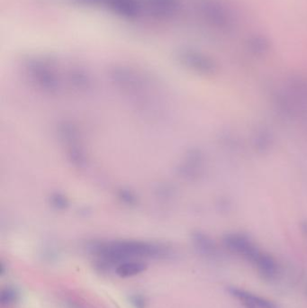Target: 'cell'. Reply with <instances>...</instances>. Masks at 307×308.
<instances>
[{"instance_id":"7","label":"cell","mask_w":307,"mask_h":308,"mask_svg":"<svg viewBox=\"0 0 307 308\" xmlns=\"http://www.w3.org/2000/svg\"><path fill=\"white\" fill-rule=\"evenodd\" d=\"M114 82L120 85L123 89H136L141 85V78L131 68L115 67L111 73Z\"/></svg>"},{"instance_id":"1","label":"cell","mask_w":307,"mask_h":308,"mask_svg":"<svg viewBox=\"0 0 307 308\" xmlns=\"http://www.w3.org/2000/svg\"><path fill=\"white\" fill-rule=\"evenodd\" d=\"M91 250L105 264L125 262L135 258H158L168 252L161 245L138 241L98 242L92 245Z\"/></svg>"},{"instance_id":"9","label":"cell","mask_w":307,"mask_h":308,"mask_svg":"<svg viewBox=\"0 0 307 308\" xmlns=\"http://www.w3.org/2000/svg\"><path fill=\"white\" fill-rule=\"evenodd\" d=\"M254 263L259 275L265 280L271 281L276 279L279 273L278 266L271 256L259 252V255L252 261Z\"/></svg>"},{"instance_id":"2","label":"cell","mask_w":307,"mask_h":308,"mask_svg":"<svg viewBox=\"0 0 307 308\" xmlns=\"http://www.w3.org/2000/svg\"><path fill=\"white\" fill-rule=\"evenodd\" d=\"M27 71L37 87L49 93L57 92L60 89V79L56 71L49 62L34 59L28 62Z\"/></svg>"},{"instance_id":"12","label":"cell","mask_w":307,"mask_h":308,"mask_svg":"<svg viewBox=\"0 0 307 308\" xmlns=\"http://www.w3.org/2000/svg\"><path fill=\"white\" fill-rule=\"evenodd\" d=\"M147 269V266L141 261H125L115 269V273L121 277H133L143 272Z\"/></svg>"},{"instance_id":"14","label":"cell","mask_w":307,"mask_h":308,"mask_svg":"<svg viewBox=\"0 0 307 308\" xmlns=\"http://www.w3.org/2000/svg\"><path fill=\"white\" fill-rule=\"evenodd\" d=\"M71 83L79 89H87L89 87V78L84 72L77 71L73 72L71 75Z\"/></svg>"},{"instance_id":"10","label":"cell","mask_w":307,"mask_h":308,"mask_svg":"<svg viewBox=\"0 0 307 308\" xmlns=\"http://www.w3.org/2000/svg\"><path fill=\"white\" fill-rule=\"evenodd\" d=\"M151 13L161 19H170L178 13L179 0H147Z\"/></svg>"},{"instance_id":"17","label":"cell","mask_w":307,"mask_h":308,"mask_svg":"<svg viewBox=\"0 0 307 308\" xmlns=\"http://www.w3.org/2000/svg\"><path fill=\"white\" fill-rule=\"evenodd\" d=\"M119 198H121L123 202L130 204V205H133L137 201L135 195L128 190H121L119 194Z\"/></svg>"},{"instance_id":"8","label":"cell","mask_w":307,"mask_h":308,"mask_svg":"<svg viewBox=\"0 0 307 308\" xmlns=\"http://www.w3.org/2000/svg\"><path fill=\"white\" fill-rule=\"evenodd\" d=\"M228 291L231 295L240 300L247 308H275V305L270 301L252 294L249 291L237 287H230Z\"/></svg>"},{"instance_id":"13","label":"cell","mask_w":307,"mask_h":308,"mask_svg":"<svg viewBox=\"0 0 307 308\" xmlns=\"http://www.w3.org/2000/svg\"><path fill=\"white\" fill-rule=\"evenodd\" d=\"M248 44L250 50L255 53H264L268 48V41L264 36H252L249 40Z\"/></svg>"},{"instance_id":"16","label":"cell","mask_w":307,"mask_h":308,"mask_svg":"<svg viewBox=\"0 0 307 308\" xmlns=\"http://www.w3.org/2000/svg\"><path fill=\"white\" fill-rule=\"evenodd\" d=\"M51 202L57 209H65L69 206V201L66 197L61 194H54L51 198Z\"/></svg>"},{"instance_id":"6","label":"cell","mask_w":307,"mask_h":308,"mask_svg":"<svg viewBox=\"0 0 307 308\" xmlns=\"http://www.w3.org/2000/svg\"><path fill=\"white\" fill-rule=\"evenodd\" d=\"M105 2L113 13L125 20H135L140 14L138 0H102Z\"/></svg>"},{"instance_id":"11","label":"cell","mask_w":307,"mask_h":308,"mask_svg":"<svg viewBox=\"0 0 307 308\" xmlns=\"http://www.w3.org/2000/svg\"><path fill=\"white\" fill-rule=\"evenodd\" d=\"M194 245L196 247L197 251L201 255L213 258L216 254V247L215 242L212 239L208 237L206 234L202 233H196L193 234Z\"/></svg>"},{"instance_id":"5","label":"cell","mask_w":307,"mask_h":308,"mask_svg":"<svg viewBox=\"0 0 307 308\" xmlns=\"http://www.w3.org/2000/svg\"><path fill=\"white\" fill-rule=\"evenodd\" d=\"M202 15L208 22L217 27L228 25V12L221 2L217 0H203L200 4Z\"/></svg>"},{"instance_id":"4","label":"cell","mask_w":307,"mask_h":308,"mask_svg":"<svg viewBox=\"0 0 307 308\" xmlns=\"http://www.w3.org/2000/svg\"><path fill=\"white\" fill-rule=\"evenodd\" d=\"M224 245L235 254L253 261L259 255V251L249 238L240 233L227 234L224 239Z\"/></svg>"},{"instance_id":"18","label":"cell","mask_w":307,"mask_h":308,"mask_svg":"<svg viewBox=\"0 0 307 308\" xmlns=\"http://www.w3.org/2000/svg\"><path fill=\"white\" fill-rule=\"evenodd\" d=\"M132 303L136 308H145L146 307V301L144 298L140 295H134L132 296Z\"/></svg>"},{"instance_id":"15","label":"cell","mask_w":307,"mask_h":308,"mask_svg":"<svg viewBox=\"0 0 307 308\" xmlns=\"http://www.w3.org/2000/svg\"><path fill=\"white\" fill-rule=\"evenodd\" d=\"M18 299V291L11 287H7L4 290L1 291L0 294V302L3 305H11L16 303Z\"/></svg>"},{"instance_id":"3","label":"cell","mask_w":307,"mask_h":308,"mask_svg":"<svg viewBox=\"0 0 307 308\" xmlns=\"http://www.w3.org/2000/svg\"><path fill=\"white\" fill-rule=\"evenodd\" d=\"M178 59L183 66L202 75H210L216 71L213 59L193 49H182L178 53Z\"/></svg>"}]
</instances>
